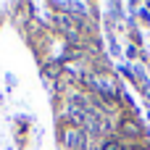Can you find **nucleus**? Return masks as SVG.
Masks as SVG:
<instances>
[{"label": "nucleus", "mask_w": 150, "mask_h": 150, "mask_svg": "<svg viewBox=\"0 0 150 150\" xmlns=\"http://www.w3.org/2000/svg\"><path fill=\"white\" fill-rule=\"evenodd\" d=\"M63 142H66L69 150L82 148V132H79V129H66V132H63Z\"/></svg>", "instance_id": "f257e3e1"}, {"label": "nucleus", "mask_w": 150, "mask_h": 150, "mask_svg": "<svg viewBox=\"0 0 150 150\" xmlns=\"http://www.w3.org/2000/svg\"><path fill=\"white\" fill-rule=\"evenodd\" d=\"M121 132H124V134H129V137H137V134H140V127H137L132 119H127V121L121 124Z\"/></svg>", "instance_id": "f03ea898"}, {"label": "nucleus", "mask_w": 150, "mask_h": 150, "mask_svg": "<svg viewBox=\"0 0 150 150\" xmlns=\"http://www.w3.org/2000/svg\"><path fill=\"white\" fill-rule=\"evenodd\" d=\"M103 150H124V148H121L119 142H105V145H103Z\"/></svg>", "instance_id": "7ed1b4c3"}]
</instances>
